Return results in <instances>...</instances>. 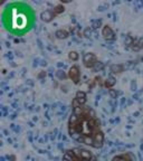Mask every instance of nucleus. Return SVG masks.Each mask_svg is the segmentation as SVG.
Masks as SVG:
<instances>
[{
  "label": "nucleus",
  "instance_id": "obj_5",
  "mask_svg": "<svg viewBox=\"0 0 143 161\" xmlns=\"http://www.w3.org/2000/svg\"><path fill=\"white\" fill-rule=\"evenodd\" d=\"M57 17L55 15V12L53 11V9H48V10H45L43 11V12H40V19H42V21H44V23H50V21H53L55 18Z\"/></svg>",
  "mask_w": 143,
  "mask_h": 161
},
{
  "label": "nucleus",
  "instance_id": "obj_15",
  "mask_svg": "<svg viewBox=\"0 0 143 161\" xmlns=\"http://www.w3.org/2000/svg\"><path fill=\"white\" fill-rule=\"evenodd\" d=\"M95 83L98 84L100 86H104V82H103V79H102L101 76H96V77H95Z\"/></svg>",
  "mask_w": 143,
  "mask_h": 161
},
{
  "label": "nucleus",
  "instance_id": "obj_19",
  "mask_svg": "<svg viewBox=\"0 0 143 161\" xmlns=\"http://www.w3.org/2000/svg\"><path fill=\"white\" fill-rule=\"evenodd\" d=\"M44 76H46V72H42L40 74L38 75V79H42V77H44Z\"/></svg>",
  "mask_w": 143,
  "mask_h": 161
},
{
  "label": "nucleus",
  "instance_id": "obj_20",
  "mask_svg": "<svg viewBox=\"0 0 143 161\" xmlns=\"http://www.w3.org/2000/svg\"><path fill=\"white\" fill-rule=\"evenodd\" d=\"M8 159H10L11 161H16V157L15 156H8Z\"/></svg>",
  "mask_w": 143,
  "mask_h": 161
},
{
  "label": "nucleus",
  "instance_id": "obj_8",
  "mask_svg": "<svg viewBox=\"0 0 143 161\" xmlns=\"http://www.w3.org/2000/svg\"><path fill=\"white\" fill-rule=\"evenodd\" d=\"M110 71L112 74H121L124 72V65L122 64H113L110 66Z\"/></svg>",
  "mask_w": 143,
  "mask_h": 161
},
{
  "label": "nucleus",
  "instance_id": "obj_16",
  "mask_svg": "<svg viewBox=\"0 0 143 161\" xmlns=\"http://www.w3.org/2000/svg\"><path fill=\"white\" fill-rule=\"evenodd\" d=\"M102 25V21L101 20H94L93 21V25H92V28L93 29H97L100 26Z\"/></svg>",
  "mask_w": 143,
  "mask_h": 161
},
{
  "label": "nucleus",
  "instance_id": "obj_11",
  "mask_svg": "<svg viewBox=\"0 0 143 161\" xmlns=\"http://www.w3.org/2000/svg\"><path fill=\"white\" fill-rule=\"evenodd\" d=\"M53 11L55 12L56 16H58V15L63 14L64 11H65V7H64L63 4H58V5H56L55 7L53 8Z\"/></svg>",
  "mask_w": 143,
  "mask_h": 161
},
{
  "label": "nucleus",
  "instance_id": "obj_6",
  "mask_svg": "<svg viewBox=\"0 0 143 161\" xmlns=\"http://www.w3.org/2000/svg\"><path fill=\"white\" fill-rule=\"evenodd\" d=\"M143 47V38H139V39H133V41L130 45V48L134 51H138L140 49H142Z\"/></svg>",
  "mask_w": 143,
  "mask_h": 161
},
{
  "label": "nucleus",
  "instance_id": "obj_14",
  "mask_svg": "<svg viewBox=\"0 0 143 161\" xmlns=\"http://www.w3.org/2000/svg\"><path fill=\"white\" fill-rule=\"evenodd\" d=\"M56 76H57V79H66L67 77H68V74H66V73L64 72V71H62V69H58L57 72H56Z\"/></svg>",
  "mask_w": 143,
  "mask_h": 161
},
{
  "label": "nucleus",
  "instance_id": "obj_21",
  "mask_svg": "<svg viewBox=\"0 0 143 161\" xmlns=\"http://www.w3.org/2000/svg\"><path fill=\"white\" fill-rule=\"evenodd\" d=\"M142 49H143V47H142Z\"/></svg>",
  "mask_w": 143,
  "mask_h": 161
},
{
  "label": "nucleus",
  "instance_id": "obj_17",
  "mask_svg": "<svg viewBox=\"0 0 143 161\" xmlns=\"http://www.w3.org/2000/svg\"><path fill=\"white\" fill-rule=\"evenodd\" d=\"M108 93H110V95H111L112 99H116V97H117V92H116L115 89H108Z\"/></svg>",
  "mask_w": 143,
  "mask_h": 161
},
{
  "label": "nucleus",
  "instance_id": "obj_13",
  "mask_svg": "<svg viewBox=\"0 0 143 161\" xmlns=\"http://www.w3.org/2000/svg\"><path fill=\"white\" fill-rule=\"evenodd\" d=\"M78 58H80V55H78V53H77V51H70V53H68V59H70V61L76 62V61H78Z\"/></svg>",
  "mask_w": 143,
  "mask_h": 161
},
{
  "label": "nucleus",
  "instance_id": "obj_9",
  "mask_svg": "<svg viewBox=\"0 0 143 161\" xmlns=\"http://www.w3.org/2000/svg\"><path fill=\"white\" fill-rule=\"evenodd\" d=\"M55 37L57 39H66V38L70 37V33L66 29H58L55 33Z\"/></svg>",
  "mask_w": 143,
  "mask_h": 161
},
{
  "label": "nucleus",
  "instance_id": "obj_7",
  "mask_svg": "<svg viewBox=\"0 0 143 161\" xmlns=\"http://www.w3.org/2000/svg\"><path fill=\"white\" fill-rule=\"evenodd\" d=\"M75 100L80 103V105H85L86 103V93L83 91H77L76 95H75Z\"/></svg>",
  "mask_w": 143,
  "mask_h": 161
},
{
  "label": "nucleus",
  "instance_id": "obj_4",
  "mask_svg": "<svg viewBox=\"0 0 143 161\" xmlns=\"http://www.w3.org/2000/svg\"><path fill=\"white\" fill-rule=\"evenodd\" d=\"M93 138V148L95 149H98V148H102L103 145V142H104V133L102 131H97L96 133H94L92 135Z\"/></svg>",
  "mask_w": 143,
  "mask_h": 161
},
{
  "label": "nucleus",
  "instance_id": "obj_1",
  "mask_svg": "<svg viewBox=\"0 0 143 161\" xmlns=\"http://www.w3.org/2000/svg\"><path fill=\"white\" fill-rule=\"evenodd\" d=\"M98 64L97 56L94 53H86L83 57V65L86 68H94L95 66Z\"/></svg>",
  "mask_w": 143,
  "mask_h": 161
},
{
  "label": "nucleus",
  "instance_id": "obj_3",
  "mask_svg": "<svg viewBox=\"0 0 143 161\" xmlns=\"http://www.w3.org/2000/svg\"><path fill=\"white\" fill-rule=\"evenodd\" d=\"M102 36H103L105 40L107 41H112L115 39V33L111 28V26H108V25L103 26V28H102Z\"/></svg>",
  "mask_w": 143,
  "mask_h": 161
},
{
  "label": "nucleus",
  "instance_id": "obj_10",
  "mask_svg": "<svg viewBox=\"0 0 143 161\" xmlns=\"http://www.w3.org/2000/svg\"><path fill=\"white\" fill-rule=\"evenodd\" d=\"M115 83H116V79H115V77L114 76H108L107 79H105L104 81V87H106V89H112L113 86L115 85Z\"/></svg>",
  "mask_w": 143,
  "mask_h": 161
},
{
  "label": "nucleus",
  "instance_id": "obj_12",
  "mask_svg": "<svg viewBox=\"0 0 143 161\" xmlns=\"http://www.w3.org/2000/svg\"><path fill=\"white\" fill-rule=\"evenodd\" d=\"M129 159H131L129 153H124V154H120V156H116L112 159V161H128Z\"/></svg>",
  "mask_w": 143,
  "mask_h": 161
},
{
  "label": "nucleus",
  "instance_id": "obj_2",
  "mask_svg": "<svg viewBox=\"0 0 143 161\" xmlns=\"http://www.w3.org/2000/svg\"><path fill=\"white\" fill-rule=\"evenodd\" d=\"M68 79H70L73 81L74 84H78L80 81V67L77 65L72 66L68 71Z\"/></svg>",
  "mask_w": 143,
  "mask_h": 161
},
{
  "label": "nucleus",
  "instance_id": "obj_18",
  "mask_svg": "<svg viewBox=\"0 0 143 161\" xmlns=\"http://www.w3.org/2000/svg\"><path fill=\"white\" fill-rule=\"evenodd\" d=\"M84 36H85V37H90V36H91V28H86V29H85Z\"/></svg>",
  "mask_w": 143,
  "mask_h": 161
}]
</instances>
